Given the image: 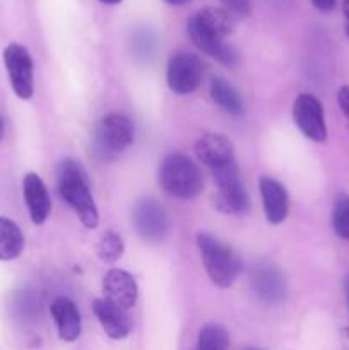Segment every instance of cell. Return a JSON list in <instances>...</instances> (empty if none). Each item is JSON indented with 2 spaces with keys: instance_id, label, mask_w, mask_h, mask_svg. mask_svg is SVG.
<instances>
[{
  "instance_id": "obj_1",
  "label": "cell",
  "mask_w": 349,
  "mask_h": 350,
  "mask_svg": "<svg viewBox=\"0 0 349 350\" xmlns=\"http://www.w3.org/2000/svg\"><path fill=\"white\" fill-rule=\"evenodd\" d=\"M187 31L192 43L205 55L228 67L240 64L238 51L224 41L233 33V19L228 10L205 7L188 19Z\"/></svg>"
},
{
  "instance_id": "obj_2",
  "label": "cell",
  "mask_w": 349,
  "mask_h": 350,
  "mask_svg": "<svg viewBox=\"0 0 349 350\" xmlns=\"http://www.w3.org/2000/svg\"><path fill=\"white\" fill-rule=\"evenodd\" d=\"M57 183L58 193L65 204L77 214L82 226L88 229L98 228L99 212L81 164L74 159L62 161L57 167Z\"/></svg>"
},
{
  "instance_id": "obj_3",
  "label": "cell",
  "mask_w": 349,
  "mask_h": 350,
  "mask_svg": "<svg viewBox=\"0 0 349 350\" xmlns=\"http://www.w3.org/2000/svg\"><path fill=\"white\" fill-rule=\"evenodd\" d=\"M159 185L168 195L180 200H194L204 188L197 164L185 154H170L159 166Z\"/></svg>"
},
{
  "instance_id": "obj_4",
  "label": "cell",
  "mask_w": 349,
  "mask_h": 350,
  "mask_svg": "<svg viewBox=\"0 0 349 350\" xmlns=\"http://www.w3.org/2000/svg\"><path fill=\"white\" fill-rule=\"evenodd\" d=\"M197 246L204 269L212 284L219 289L231 287L242 272V262L233 248L209 232H198Z\"/></svg>"
},
{
  "instance_id": "obj_5",
  "label": "cell",
  "mask_w": 349,
  "mask_h": 350,
  "mask_svg": "<svg viewBox=\"0 0 349 350\" xmlns=\"http://www.w3.org/2000/svg\"><path fill=\"white\" fill-rule=\"evenodd\" d=\"M135 126L125 113L113 111L101 118L94 132V150L103 161L116 159L133 144Z\"/></svg>"
},
{
  "instance_id": "obj_6",
  "label": "cell",
  "mask_w": 349,
  "mask_h": 350,
  "mask_svg": "<svg viewBox=\"0 0 349 350\" xmlns=\"http://www.w3.org/2000/svg\"><path fill=\"white\" fill-rule=\"evenodd\" d=\"M212 173L218 187V195L214 198L216 207L224 214H245L248 208V193L240 176L238 166L233 163L221 170H214Z\"/></svg>"
},
{
  "instance_id": "obj_7",
  "label": "cell",
  "mask_w": 349,
  "mask_h": 350,
  "mask_svg": "<svg viewBox=\"0 0 349 350\" xmlns=\"http://www.w3.org/2000/svg\"><path fill=\"white\" fill-rule=\"evenodd\" d=\"M3 64L14 94L19 99L33 98L34 94V65L29 51L19 43H10L3 50Z\"/></svg>"
},
{
  "instance_id": "obj_8",
  "label": "cell",
  "mask_w": 349,
  "mask_h": 350,
  "mask_svg": "<svg viewBox=\"0 0 349 350\" xmlns=\"http://www.w3.org/2000/svg\"><path fill=\"white\" fill-rule=\"evenodd\" d=\"M202 75H204V67L197 55L181 51L173 55L168 62L166 82L174 94L185 96L197 91L202 82Z\"/></svg>"
},
{
  "instance_id": "obj_9",
  "label": "cell",
  "mask_w": 349,
  "mask_h": 350,
  "mask_svg": "<svg viewBox=\"0 0 349 350\" xmlns=\"http://www.w3.org/2000/svg\"><path fill=\"white\" fill-rule=\"evenodd\" d=\"M133 226L142 239L161 243L170 234V217L154 198H142L133 208Z\"/></svg>"
},
{
  "instance_id": "obj_10",
  "label": "cell",
  "mask_w": 349,
  "mask_h": 350,
  "mask_svg": "<svg viewBox=\"0 0 349 350\" xmlns=\"http://www.w3.org/2000/svg\"><path fill=\"white\" fill-rule=\"evenodd\" d=\"M293 118L307 139L313 140V142H325L327 125H325L324 108L313 94L303 92L294 99Z\"/></svg>"
},
{
  "instance_id": "obj_11",
  "label": "cell",
  "mask_w": 349,
  "mask_h": 350,
  "mask_svg": "<svg viewBox=\"0 0 349 350\" xmlns=\"http://www.w3.org/2000/svg\"><path fill=\"white\" fill-rule=\"evenodd\" d=\"M197 159L207 167L221 170L235 163V149L231 140L222 133H204L195 142Z\"/></svg>"
},
{
  "instance_id": "obj_12",
  "label": "cell",
  "mask_w": 349,
  "mask_h": 350,
  "mask_svg": "<svg viewBox=\"0 0 349 350\" xmlns=\"http://www.w3.org/2000/svg\"><path fill=\"white\" fill-rule=\"evenodd\" d=\"M252 289L262 303L277 304L286 296V279L272 263H260L252 273Z\"/></svg>"
},
{
  "instance_id": "obj_13",
  "label": "cell",
  "mask_w": 349,
  "mask_h": 350,
  "mask_svg": "<svg viewBox=\"0 0 349 350\" xmlns=\"http://www.w3.org/2000/svg\"><path fill=\"white\" fill-rule=\"evenodd\" d=\"M92 311H94L99 325L109 338L123 340V338L129 337L130 330H132V321L127 314V310L105 299V297H99L92 303Z\"/></svg>"
},
{
  "instance_id": "obj_14",
  "label": "cell",
  "mask_w": 349,
  "mask_h": 350,
  "mask_svg": "<svg viewBox=\"0 0 349 350\" xmlns=\"http://www.w3.org/2000/svg\"><path fill=\"white\" fill-rule=\"evenodd\" d=\"M103 294H105V299L118 304L123 310H130L135 304L139 289H137L135 279L129 272L122 269H113L103 277Z\"/></svg>"
},
{
  "instance_id": "obj_15",
  "label": "cell",
  "mask_w": 349,
  "mask_h": 350,
  "mask_svg": "<svg viewBox=\"0 0 349 350\" xmlns=\"http://www.w3.org/2000/svg\"><path fill=\"white\" fill-rule=\"evenodd\" d=\"M23 195L31 222L41 226L51 211V198L43 180L36 173H27L23 180Z\"/></svg>"
},
{
  "instance_id": "obj_16",
  "label": "cell",
  "mask_w": 349,
  "mask_h": 350,
  "mask_svg": "<svg viewBox=\"0 0 349 350\" xmlns=\"http://www.w3.org/2000/svg\"><path fill=\"white\" fill-rule=\"evenodd\" d=\"M259 188L267 221L274 226L286 221L287 212H289V200H287L286 188L279 181L269 176L260 178Z\"/></svg>"
},
{
  "instance_id": "obj_17",
  "label": "cell",
  "mask_w": 349,
  "mask_h": 350,
  "mask_svg": "<svg viewBox=\"0 0 349 350\" xmlns=\"http://www.w3.org/2000/svg\"><path fill=\"white\" fill-rule=\"evenodd\" d=\"M51 317H53L55 325H57L58 337L64 342H75L81 337L82 321L81 313L74 301L67 297H57L50 306Z\"/></svg>"
},
{
  "instance_id": "obj_18",
  "label": "cell",
  "mask_w": 349,
  "mask_h": 350,
  "mask_svg": "<svg viewBox=\"0 0 349 350\" xmlns=\"http://www.w3.org/2000/svg\"><path fill=\"white\" fill-rule=\"evenodd\" d=\"M211 98L216 105L221 109H224L229 115L240 116L245 111L243 106V99L240 92L236 91L235 85L229 84L226 79L214 77L211 81Z\"/></svg>"
},
{
  "instance_id": "obj_19",
  "label": "cell",
  "mask_w": 349,
  "mask_h": 350,
  "mask_svg": "<svg viewBox=\"0 0 349 350\" xmlns=\"http://www.w3.org/2000/svg\"><path fill=\"white\" fill-rule=\"evenodd\" d=\"M24 250V236L19 226L0 215V262L16 260Z\"/></svg>"
},
{
  "instance_id": "obj_20",
  "label": "cell",
  "mask_w": 349,
  "mask_h": 350,
  "mask_svg": "<svg viewBox=\"0 0 349 350\" xmlns=\"http://www.w3.org/2000/svg\"><path fill=\"white\" fill-rule=\"evenodd\" d=\"M198 350H228L229 334L221 325H205L198 334Z\"/></svg>"
},
{
  "instance_id": "obj_21",
  "label": "cell",
  "mask_w": 349,
  "mask_h": 350,
  "mask_svg": "<svg viewBox=\"0 0 349 350\" xmlns=\"http://www.w3.org/2000/svg\"><path fill=\"white\" fill-rule=\"evenodd\" d=\"M123 250H125V245H123L122 236L112 229L106 231L98 243V256L105 263L118 262L123 255Z\"/></svg>"
},
{
  "instance_id": "obj_22",
  "label": "cell",
  "mask_w": 349,
  "mask_h": 350,
  "mask_svg": "<svg viewBox=\"0 0 349 350\" xmlns=\"http://www.w3.org/2000/svg\"><path fill=\"white\" fill-rule=\"evenodd\" d=\"M332 226L339 238L349 241V195L337 193L332 208Z\"/></svg>"
},
{
  "instance_id": "obj_23",
  "label": "cell",
  "mask_w": 349,
  "mask_h": 350,
  "mask_svg": "<svg viewBox=\"0 0 349 350\" xmlns=\"http://www.w3.org/2000/svg\"><path fill=\"white\" fill-rule=\"evenodd\" d=\"M224 3L226 10L238 17H246L252 12V3L250 0H221Z\"/></svg>"
},
{
  "instance_id": "obj_24",
  "label": "cell",
  "mask_w": 349,
  "mask_h": 350,
  "mask_svg": "<svg viewBox=\"0 0 349 350\" xmlns=\"http://www.w3.org/2000/svg\"><path fill=\"white\" fill-rule=\"evenodd\" d=\"M337 101H339V106H341L342 113L349 118V84L342 85V88L339 89Z\"/></svg>"
},
{
  "instance_id": "obj_25",
  "label": "cell",
  "mask_w": 349,
  "mask_h": 350,
  "mask_svg": "<svg viewBox=\"0 0 349 350\" xmlns=\"http://www.w3.org/2000/svg\"><path fill=\"white\" fill-rule=\"evenodd\" d=\"M315 9L322 10V12H331L337 5V0H311Z\"/></svg>"
},
{
  "instance_id": "obj_26",
  "label": "cell",
  "mask_w": 349,
  "mask_h": 350,
  "mask_svg": "<svg viewBox=\"0 0 349 350\" xmlns=\"http://www.w3.org/2000/svg\"><path fill=\"white\" fill-rule=\"evenodd\" d=\"M344 16H346V34L349 36V0H344Z\"/></svg>"
},
{
  "instance_id": "obj_27",
  "label": "cell",
  "mask_w": 349,
  "mask_h": 350,
  "mask_svg": "<svg viewBox=\"0 0 349 350\" xmlns=\"http://www.w3.org/2000/svg\"><path fill=\"white\" fill-rule=\"evenodd\" d=\"M166 3H170V5H183V3H188L190 0H164Z\"/></svg>"
},
{
  "instance_id": "obj_28",
  "label": "cell",
  "mask_w": 349,
  "mask_h": 350,
  "mask_svg": "<svg viewBox=\"0 0 349 350\" xmlns=\"http://www.w3.org/2000/svg\"><path fill=\"white\" fill-rule=\"evenodd\" d=\"M99 2L108 3V5H113V3H120V2H122V0H99Z\"/></svg>"
},
{
  "instance_id": "obj_29",
  "label": "cell",
  "mask_w": 349,
  "mask_h": 350,
  "mask_svg": "<svg viewBox=\"0 0 349 350\" xmlns=\"http://www.w3.org/2000/svg\"><path fill=\"white\" fill-rule=\"evenodd\" d=\"M3 130H5L3 129V120H2V116H0V140L3 139Z\"/></svg>"
},
{
  "instance_id": "obj_30",
  "label": "cell",
  "mask_w": 349,
  "mask_h": 350,
  "mask_svg": "<svg viewBox=\"0 0 349 350\" xmlns=\"http://www.w3.org/2000/svg\"><path fill=\"white\" fill-rule=\"evenodd\" d=\"M248 350H260V349H248Z\"/></svg>"
},
{
  "instance_id": "obj_31",
  "label": "cell",
  "mask_w": 349,
  "mask_h": 350,
  "mask_svg": "<svg viewBox=\"0 0 349 350\" xmlns=\"http://www.w3.org/2000/svg\"><path fill=\"white\" fill-rule=\"evenodd\" d=\"M197 350H198V349H197Z\"/></svg>"
}]
</instances>
